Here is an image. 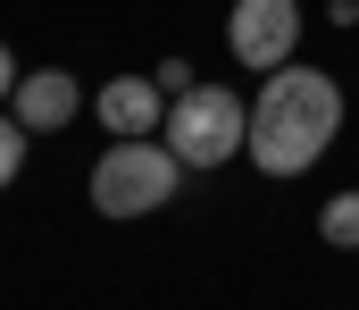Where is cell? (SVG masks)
<instances>
[{
  "label": "cell",
  "instance_id": "1",
  "mask_svg": "<svg viewBox=\"0 0 359 310\" xmlns=\"http://www.w3.org/2000/svg\"><path fill=\"white\" fill-rule=\"evenodd\" d=\"M334 134H343V84L326 67H276L259 84V101H251V143L243 151L268 176H301V168L326 160Z\"/></svg>",
  "mask_w": 359,
  "mask_h": 310
},
{
  "label": "cell",
  "instance_id": "2",
  "mask_svg": "<svg viewBox=\"0 0 359 310\" xmlns=\"http://www.w3.org/2000/svg\"><path fill=\"white\" fill-rule=\"evenodd\" d=\"M184 160L151 134H117L100 160H92V209L100 218H151L159 202H176Z\"/></svg>",
  "mask_w": 359,
  "mask_h": 310
},
{
  "label": "cell",
  "instance_id": "3",
  "mask_svg": "<svg viewBox=\"0 0 359 310\" xmlns=\"http://www.w3.org/2000/svg\"><path fill=\"white\" fill-rule=\"evenodd\" d=\"M159 143L176 151L184 168H226V160L251 143V109L234 101L226 84H192L184 101H168V126H159Z\"/></svg>",
  "mask_w": 359,
  "mask_h": 310
},
{
  "label": "cell",
  "instance_id": "4",
  "mask_svg": "<svg viewBox=\"0 0 359 310\" xmlns=\"http://www.w3.org/2000/svg\"><path fill=\"white\" fill-rule=\"evenodd\" d=\"M226 42H234V59L243 67H292V42H301V8L292 0H234V17H226Z\"/></svg>",
  "mask_w": 359,
  "mask_h": 310
},
{
  "label": "cell",
  "instance_id": "5",
  "mask_svg": "<svg viewBox=\"0 0 359 310\" xmlns=\"http://www.w3.org/2000/svg\"><path fill=\"white\" fill-rule=\"evenodd\" d=\"M92 109H100L109 134H159V126H168V93H159L151 76H109Z\"/></svg>",
  "mask_w": 359,
  "mask_h": 310
},
{
  "label": "cell",
  "instance_id": "6",
  "mask_svg": "<svg viewBox=\"0 0 359 310\" xmlns=\"http://www.w3.org/2000/svg\"><path fill=\"white\" fill-rule=\"evenodd\" d=\"M8 109H17L34 134H50V126H67V117L84 109V93H76V76H67V67H34V76H17Z\"/></svg>",
  "mask_w": 359,
  "mask_h": 310
},
{
  "label": "cell",
  "instance_id": "7",
  "mask_svg": "<svg viewBox=\"0 0 359 310\" xmlns=\"http://www.w3.org/2000/svg\"><path fill=\"white\" fill-rule=\"evenodd\" d=\"M318 235H326L334 252H359V185H351V193H334V202L318 209Z\"/></svg>",
  "mask_w": 359,
  "mask_h": 310
},
{
  "label": "cell",
  "instance_id": "8",
  "mask_svg": "<svg viewBox=\"0 0 359 310\" xmlns=\"http://www.w3.org/2000/svg\"><path fill=\"white\" fill-rule=\"evenodd\" d=\"M25 134H34L25 117H0V193H8V185H17V168H25Z\"/></svg>",
  "mask_w": 359,
  "mask_h": 310
},
{
  "label": "cell",
  "instance_id": "9",
  "mask_svg": "<svg viewBox=\"0 0 359 310\" xmlns=\"http://www.w3.org/2000/svg\"><path fill=\"white\" fill-rule=\"evenodd\" d=\"M151 84H159L168 101H184V93H192V67H184V59H159V76H151Z\"/></svg>",
  "mask_w": 359,
  "mask_h": 310
},
{
  "label": "cell",
  "instance_id": "10",
  "mask_svg": "<svg viewBox=\"0 0 359 310\" xmlns=\"http://www.w3.org/2000/svg\"><path fill=\"white\" fill-rule=\"evenodd\" d=\"M17 93V59H8V42H0V101Z\"/></svg>",
  "mask_w": 359,
  "mask_h": 310
},
{
  "label": "cell",
  "instance_id": "11",
  "mask_svg": "<svg viewBox=\"0 0 359 310\" xmlns=\"http://www.w3.org/2000/svg\"><path fill=\"white\" fill-rule=\"evenodd\" d=\"M326 17H334V25H359V0H334Z\"/></svg>",
  "mask_w": 359,
  "mask_h": 310
}]
</instances>
